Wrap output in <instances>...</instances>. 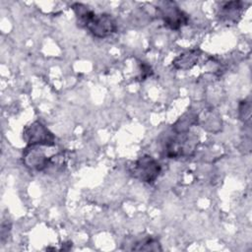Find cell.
<instances>
[{
  "mask_svg": "<svg viewBox=\"0 0 252 252\" xmlns=\"http://www.w3.org/2000/svg\"><path fill=\"white\" fill-rule=\"evenodd\" d=\"M156 9L164 26L170 30L177 31L189 22V15L181 10L173 1L159 2Z\"/></svg>",
  "mask_w": 252,
  "mask_h": 252,
  "instance_id": "3957f363",
  "label": "cell"
},
{
  "mask_svg": "<svg viewBox=\"0 0 252 252\" xmlns=\"http://www.w3.org/2000/svg\"><path fill=\"white\" fill-rule=\"evenodd\" d=\"M153 74V71L151 69V67L146 64L145 62H141V80H145L147 77L151 76Z\"/></svg>",
  "mask_w": 252,
  "mask_h": 252,
  "instance_id": "5bb4252c",
  "label": "cell"
},
{
  "mask_svg": "<svg viewBox=\"0 0 252 252\" xmlns=\"http://www.w3.org/2000/svg\"><path fill=\"white\" fill-rule=\"evenodd\" d=\"M198 122V116L193 113H186L180 117L175 124L172 126L175 133H185L189 132V129L192 125Z\"/></svg>",
  "mask_w": 252,
  "mask_h": 252,
  "instance_id": "30bf717a",
  "label": "cell"
},
{
  "mask_svg": "<svg viewBox=\"0 0 252 252\" xmlns=\"http://www.w3.org/2000/svg\"><path fill=\"white\" fill-rule=\"evenodd\" d=\"M220 17L226 21H236V18L240 16L243 9V2L240 1H229L224 2L220 5Z\"/></svg>",
  "mask_w": 252,
  "mask_h": 252,
  "instance_id": "ba28073f",
  "label": "cell"
},
{
  "mask_svg": "<svg viewBox=\"0 0 252 252\" xmlns=\"http://www.w3.org/2000/svg\"><path fill=\"white\" fill-rule=\"evenodd\" d=\"M238 117L243 122L250 121L251 117V102L248 99L240 101L238 106Z\"/></svg>",
  "mask_w": 252,
  "mask_h": 252,
  "instance_id": "7c38bea8",
  "label": "cell"
},
{
  "mask_svg": "<svg viewBox=\"0 0 252 252\" xmlns=\"http://www.w3.org/2000/svg\"><path fill=\"white\" fill-rule=\"evenodd\" d=\"M85 29L97 38H105L116 32L117 24L109 14H94Z\"/></svg>",
  "mask_w": 252,
  "mask_h": 252,
  "instance_id": "8992f818",
  "label": "cell"
},
{
  "mask_svg": "<svg viewBox=\"0 0 252 252\" xmlns=\"http://www.w3.org/2000/svg\"><path fill=\"white\" fill-rule=\"evenodd\" d=\"M11 231V223L9 221H3L1 224V240L2 242L5 241V239L8 237Z\"/></svg>",
  "mask_w": 252,
  "mask_h": 252,
  "instance_id": "4fadbf2b",
  "label": "cell"
},
{
  "mask_svg": "<svg viewBox=\"0 0 252 252\" xmlns=\"http://www.w3.org/2000/svg\"><path fill=\"white\" fill-rule=\"evenodd\" d=\"M71 8L76 16L78 25L82 28H86L95 14L88 5L83 3H74Z\"/></svg>",
  "mask_w": 252,
  "mask_h": 252,
  "instance_id": "9c48e42d",
  "label": "cell"
},
{
  "mask_svg": "<svg viewBox=\"0 0 252 252\" xmlns=\"http://www.w3.org/2000/svg\"><path fill=\"white\" fill-rule=\"evenodd\" d=\"M131 250L135 251H161L162 248L158 239L154 237H146L141 240H137Z\"/></svg>",
  "mask_w": 252,
  "mask_h": 252,
  "instance_id": "8fae6325",
  "label": "cell"
},
{
  "mask_svg": "<svg viewBox=\"0 0 252 252\" xmlns=\"http://www.w3.org/2000/svg\"><path fill=\"white\" fill-rule=\"evenodd\" d=\"M198 144V139L195 135L189 132L175 133L170 137L164 145V156L169 158H178L190 157L194 154Z\"/></svg>",
  "mask_w": 252,
  "mask_h": 252,
  "instance_id": "6da1fadb",
  "label": "cell"
},
{
  "mask_svg": "<svg viewBox=\"0 0 252 252\" xmlns=\"http://www.w3.org/2000/svg\"><path fill=\"white\" fill-rule=\"evenodd\" d=\"M22 159L29 169L45 171L51 166L52 156H47L42 146H27L23 151Z\"/></svg>",
  "mask_w": 252,
  "mask_h": 252,
  "instance_id": "5b68a950",
  "label": "cell"
},
{
  "mask_svg": "<svg viewBox=\"0 0 252 252\" xmlns=\"http://www.w3.org/2000/svg\"><path fill=\"white\" fill-rule=\"evenodd\" d=\"M23 138L27 146L54 147L55 136L41 122L34 121L26 126L23 131Z\"/></svg>",
  "mask_w": 252,
  "mask_h": 252,
  "instance_id": "277c9868",
  "label": "cell"
},
{
  "mask_svg": "<svg viewBox=\"0 0 252 252\" xmlns=\"http://www.w3.org/2000/svg\"><path fill=\"white\" fill-rule=\"evenodd\" d=\"M128 171L135 179L152 184L159 176L161 166L155 158L149 155H144L130 163Z\"/></svg>",
  "mask_w": 252,
  "mask_h": 252,
  "instance_id": "7a4b0ae2",
  "label": "cell"
},
{
  "mask_svg": "<svg viewBox=\"0 0 252 252\" xmlns=\"http://www.w3.org/2000/svg\"><path fill=\"white\" fill-rule=\"evenodd\" d=\"M201 51L199 49L187 50L180 55H178L172 62L175 69L179 70H189L195 66L200 58Z\"/></svg>",
  "mask_w": 252,
  "mask_h": 252,
  "instance_id": "52a82bcc",
  "label": "cell"
}]
</instances>
